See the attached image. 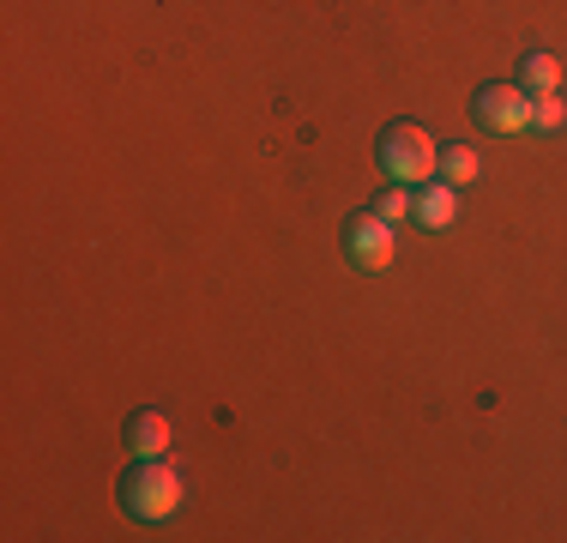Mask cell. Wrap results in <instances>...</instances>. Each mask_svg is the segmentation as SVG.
Wrapping results in <instances>:
<instances>
[{
	"instance_id": "5",
	"label": "cell",
	"mask_w": 567,
	"mask_h": 543,
	"mask_svg": "<svg viewBox=\"0 0 567 543\" xmlns=\"http://www.w3.org/2000/svg\"><path fill=\"white\" fill-rule=\"evenodd\" d=\"M121 441H127V453H133V459H164V453H169V441H175V429H169V417H164V411H133V417H127V429H121Z\"/></svg>"
},
{
	"instance_id": "8",
	"label": "cell",
	"mask_w": 567,
	"mask_h": 543,
	"mask_svg": "<svg viewBox=\"0 0 567 543\" xmlns=\"http://www.w3.org/2000/svg\"><path fill=\"white\" fill-rule=\"evenodd\" d=\"M483 175V157H477V145H441V182H453V187H471Z\"/></svg>"
},
{
	"instance_id": "10",
	"label": "cell",
	"mask_w": 567,
	"mask_h": 543,
	"mask_svg": "<svg viewBox=\"0 0 567 543\" xmlns=\"http://www.w3.org/2000/svg\"><path fill=\"white\" fill-rule=\"evenodd\" d=\"M567 121V109H561V98L549 91V98H537V127H561Z\"/></svg>"
},
{
	"instance_id": "9",
	"label": "cell",
	"mask_w": 567,
	"mask_h": 543,
	"mask_svg": "<svg viewBox=\"0 0 567 543\" xmlns=\"http://www.w3.org/2000/svg\"><path fill=\"white\" fill-rule=\"evenodd\" d=\"M374 212H381V217H386V224H404V217H411V212H416V199H411V194H404V187L393 182V187H386V194H381V199H374Z\"/></svg>"
},
{
	"instance_id": "7",
	"label": "cell",
	"mask_w": 567,
	"mask_h": 543,
	"mask_svg": "<svg viewBox=\"0 0 567 543\" xmlns=\"http://www.w3.org/2000/svg\"><path fill=\"white\" fill-rule=\"evenodd\" d=\"M519 85L532 91V98H549V91H561V61H556V54H544V49L525 54V61H519Z\"/></svg>"
},
{
	"instance_id": "4",
	"label": "cell",
	"mask_w": 567,
	"mask_h": 543,
	"mask_svg": "<svg viewBox=\"0 0 567 543\" xmlns=\"http://www.w3.org/2000/svg\"><path fill=\"white\" fill-rule=\"evenodd\" d=\"M471 109H477V127L483 133H525L537 127V98L513 79V85H483L477 98H471Z\"/></svg>"
},
{
	"instance_id": "2",
	"label": "cell",
	"mask_w": 567,
	"mask_h": 543,
	"mask_svg": "<svg viewBox=\"0 0 567 543\" xmlns=\"http://www.w3.org/2000/svg\"><path fill=\"white\" fill-rule=\"evenodd\" d=\"M182 508V471L164 459H133V471L121 478V513H133L140 525H164Z\"/></svg>"
},
{
	"instance_id": "1",
	"label": "cell",
	"mask_w": 567,
	"mask_h": 543,
	"mask_svg": "<svg viewBox=\"0 0 567 543\" xmlns=\"http://www.w3.org/2000/svg\"><path fill=\"white\" fill-rule=\"evenodd\" d=\"M374 157H381L386 182H399V187H423L441 175V140L423 121H393L381 133V145H374Z\"/></svg>"
},
{
	"instance_id": "3",
	"label": "cell",
	"mask_w": 567,
	"mask_h": 543,
	"mask_svg": "<svg viewBox=\"0 0 567 543\" xmlns=\"http://www.w3.org/2000/svg\"><path fill=\"white\" fill-rule=\"evenodd\" d=\"M344 254H350L357 272H386L399 260V224H386L374 206L350 212L344 217Z\"/></svg>"
},
{
	"instance_id": "6",
	"label": "cell",
	"mask_w": 567,
	"mask_h": 543,
	"mask_svg": "<svg viewBox=\"0 0 567 543\" xmlns=\"http://www.w3.org/2000/svg\"><path fill=\"white\" fill-rule=\"evenodd\" d=\"M416 224L423 229H453V217H458V187L453 182H423V194H416Z\"/></svg>"
}]
</instances>
